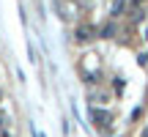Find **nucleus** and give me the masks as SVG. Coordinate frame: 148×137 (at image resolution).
Masks as SVG:
<instances>
[{"label":"nucleus","instance_id":"8","mask_svg":"<svg viewBox=\"0 0 148 137\" xmlns=\"http://www.w3.org/2000/svg\"><path fill=\"white\" fill-rule=\"evenodd\" d=\"M5 123H8V115H5V112L0 110V132H3V129H5Z\"/></svg>","mask_w":148,"mask_h":137},{"label":"nucleus","instance_id":"4","mask_svg":"<svg viewBox=\"0 0 148 137\" xmlns=\"http://www.w3.org/2000/svg\"><path fill=\"white\" fill-rule=\"evenodd\" d=\"M55 8H58V14L63 16V19H74V16L79 14V5L74 3V0H55Z\"/></svg>","mask_w":148,"mask_h":137},{"label":"nucleus","instance_id":"9","mask_svg":"<svg viewBox=\"0 0 148 137\" xmlns=\"http://www.w3.org/2000/svg\"><path fill=\"white\" fill-rule=\"evenodd\" d=\"M143 137H148V129H143Z\"/></svg>","mask_w":148,"mask_h":137},{"label":"nucleus","instance_id":"3","mask_svg":"<svg viewBox=\"0 0 148 137\" xmlns=\"http://www.w3.org/2000/svg\"><path fill=\"white\" fill-rule=\"evenodd\" d=\"M93 38H99V27H93V25H77V30H74V41H77V44H88V41H93Z\"/></svg>","mask_w":148,"mask_h":137},{"label":"nucleus","instance_id":"2","mask_svg":"<svg viewBox=\"0 0 148 137\" xmlns=\"http://www.w3.org/2000/svg\"><path fill=\"white\" fill-rule=\"evenodd\" d=\"M90 121H93V126L99 129V132H101V129H110V126H112V112L93 107V110H90Z\"/></svg>","mask_w":148,"mask_h":137},{"label":"nucleus","instance_id":"5","mask_svg":"<svg viewBox=\"0 0 148 137\" xmlns=\"http://www.w3.org/2000/svg\"><path fill=\"white\" fill-rule=\"evenodd\" d=\"M115 36V22H107L104 27H99V38H112Z\"/></svg>","mask_w":148,"mask_h":137},{"label":"nucleus","instance_id":"7","mask_svg":"<svg viewBox=\"0 0 148 137\" xmlns=\"http://www.w3.org/2000/svg\"><path fill=\"white\" fill-rule=\"evenodd\" d=\"M140 19H143V8H140V5H137V8L132 11V22H140Z\"/></svg>","mask_w":148,"mask_h":137},{"label":"nucleus","instance_id":"1","mask_svg":"<svg viewBox=\"0 0 148 137\" xmlns=\"http://www.w3.org/2000/svg\"><path fill=\"white\" fill-rule=\"evenodd\" d=\"M79 74L85 77L88 85H99L101 82V58L96 52H88L79 58Z\"/></svg>","mask_w":148,"mask_h":137},{"label":"nucleus","instance_id":"6","mask_svg":"<svg viewBox=\"0 0 148 137\" xmlns=\"http://www.w3.org/2000/svg\"><path fill=\"white\" fill-rule=\"evenodd\" d=\"M112 85H115V93H123V88H126V79H123V77H115V79H112Z\"/></svg>","mask_w":148,"mask_h":137},{"label":"nucleus","instance_id":"10","mask_svg":"<svg viewBox=\"0 0 148 137\" xmlns=\"http://www.w3.org/2000/svg\"><path fill=\"white\" fill-rule=\"evenodd\" d=\"M0 101H3V90H0Z\"/></svg>","mask_w":148,"mask_h":137}]
</instances>
